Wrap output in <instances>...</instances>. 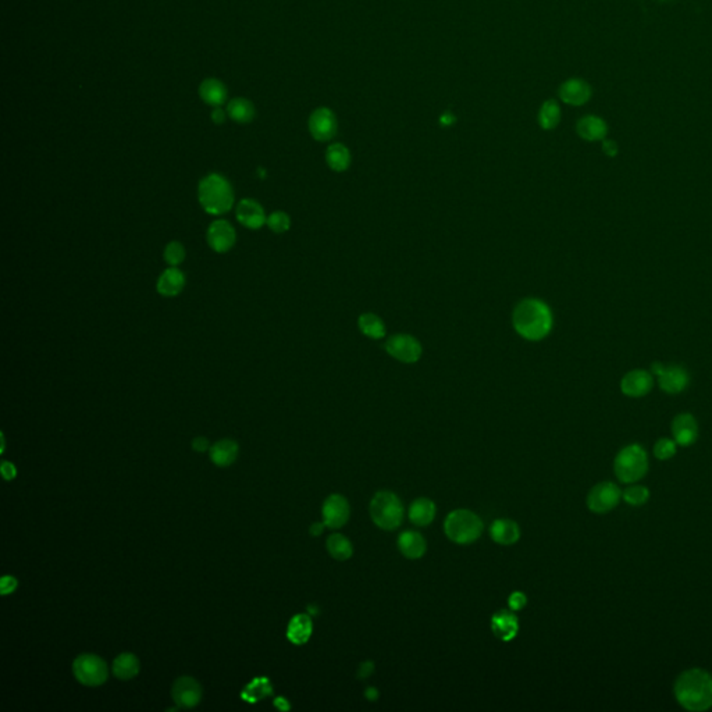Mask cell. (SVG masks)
<instances>
[{"instance_id":"cell-1","label":"cell","mask_w":712,"mask_h":712,"mask_svg":"<svg viewBox=\"0 0 712 712\" xmlns=\"http://www.w3.org/2000/svg\"><path fill=\"white\" fill-rule=\"evenodd\" d=\"M512 324L522 338L527 341H541L552 330V312L541 299L526 298L515 306Z\"/></svg>"},{"instance_id":"cell-2","label":"cell","mask_w":712,"mask_h":712,"mask_svg":"<svg viewBox=\"0 0 712 712\" xmlns=\"http://www.w3.org/2000/svg\"><path fill=\"white\" fill-rule=\"evenodd\" d=\"M676 702L688 711L703 712L712 707V675L704 669L692 668L682 672L675 682Z\"/></svg>"},{"instance_id":"cell-3","label":"cell","mask_w":712,"mask_h":712,"mask_svg":"<svg viewBox=\"0 0 712 712\" xmlns=\"http://www.w3.org/2000/svg\"><path fill=\"white\" fill-rule=\"evenodd\" d=\"M234 199V190L230 181L222 174L211 173L199 181L198 201L208 215H226L233 209Z\"/></svg>"},{"instance_id":"cell-4","label":"cell","mask_w":712,"mask_h":712,"mask_svg":"<svg viewBox=\"0 0 712 712\" xmlns=\"http://www.w3.org/2000/svg\"><path fill=\"white\" fill-rule=\"evenodd\" d=\"M369 509L372 520L383 530H395L405 516L401 499L391 491H379L372 498Z\"/></svg>"},{"instance_id":"cell-5","label":"cell","mask_w":712,"mask_h":712,"mask_svg":"<svg viewBox=\"0 0 712 712\" xmlns=\"http://www.w3.org/2000/svg\"><path fill=\"white\" fill-rule=\"evenodd\" d=\"M614 471L619 481L630 484L642 480L649 472V457L640 444L622 448L614 461Z\"/></svg>"},{"instance_id":"cell-6","label":"cell","mask_w":712,"mask_h":712,"mask_svg":"<svg viewBox=\"0 0 712 712\" xmlns=\"http://www.w3.org/2000/svg\"><path fill=\"white\" fill-rule=\"evenodd\" d=\"M444 531L455 544H471L481 536L483 522L472 510L457 509L447 516Z\"/></svg>"},{"instance_id":"cell-7","label":"cell","mask_w":712,"mask_h":712,"mask_svg":"<svg viewBox=\"0 0 712 712\" xmlns=\"http://www.w3.org/2000/svg\"><path fill=\"white\" fill-rule=\"evenodd\" d=\"M75 679L85 686H100L109 678L107 664L95 654L78 656L73 662Z\"/></svg>"},{"instance_id":"cell-8","label":"cell","mask_w":712,"mask_h":712,"mask_svg":"<svg viewBox=\"0 0 712 712\" xmlns=\"http://www.w3.org/2000/svg\"><path fill=\"white\" fill-rule=\"evenodd\" d=\"M386 352L401 363H416L423 354L422 344L411 334L391 335L384 344Z\"/></svg>"},{"instance_id":"cell-9","label":"cell","mask_w":712,"mask_h":712,"mask_svg":"<svg viewBox=\"0 0 712 712\" xmlns=\"http://www.w3.org/2000/svg\"><path fill=\"white\" fill-rule=\"evenodd\" d=\"M622 498L621 488L612 481H603L594 485L587 495V508L597 513L604 515L618 506Z\"/></svg>"},{"instance_id":"cell-10","label":"cell","mask_w":712,"mask_h":712,"mask_svg":"<svg viewBox=\"0 0 712 712\" xmlns=\"http://www.w3.org/2000/svg\"><path fill=\"white\" fill-rule=\"evenodd\" d=\"M651 373L658 377L660 388L671 395L683 393L690 381L688 372L676 365L665 366L662 363H654Z\"/></svg>"},{"instance_id":"cell-11","label":"cell","mask_w":712,"mask_h":712,"mask_svg":"<svg viewBox=\"0 0 712 712\" xmlns=\"http://www.w3.org/2000/svg\"><path fill=\"white\" fill-rule=\"evenodd\" d=\"M308 127L313 139L319 142L331 141L338 131L337 117L328 107H317L313 110L309 117Z\"/></svg>"},{"instance_id":"cell-12","label":"cell","mask_w":712,"mask_h":712,"mask_svg":"<svg viewBox=\"0 0 712 712\" xmlns=\"http://www.w3.org/2000/svg\"><path fill=\"white\" fill-rule=\"evenodd\" d=\"M206 239L212 250L218 253H227L236 245L237 233L230 222L218 219L208 227Z\"/></svg>"},{"instance_id":"cell-13","label":"cell","mask_w":712,"mask_h":712,"mask_svg":"<svg viewBox=\"0 0 712 712\" xmlns=\"http://www.w3.org/2000/svg\"><path fill=\"white\" fill-rule=\"evenodd\" d=\"M172 696L177 707L190 710L199 704L202 699V688L194 678L183 676L174 682Z\"/></svg>"},{"instance_id":"cell-14","label":"cell","mask_w":712,"mask_h":712,"mask_svg":"<svg viewBox=\"0 0 712 712\" xmlns=\"http://www.w3.org/2000/svg\"><path fill=\"white\" fill-rule=\"evenodd\" d=\"M654 387V374L643 369L628 372L621 380V391L629 398H642Z\"/></svg>"},{"instance_id":"cell-15","label":"cell","mask_w":712,"mask_h":712,"mask_svg":"<svg viewBox=\"0 0 712 712\" xmlns=\"http://www.w3.org/2000/svg\"><path fill=\"white\" fill-rule=\"evenodd\" d=\"M323 523L330 529L342 527L351 515V508L345 497L340 494L330 495L323 503Z\"/></svg>"},{"instance_id":"cell-16","label":"cell","mask_w":712,"mask_h":712,"mask_svg":"<svg viewBox=\"0 0 712 712\" xmlns=\"http://www.w3.org/2000/svg\"><path fill=\"white\" fill-rule=\"evenodd\" d=\"M238 223L249 230H260L267 220L264 209L255 199H242L236 208Z\"/></svg>"},{"instance_id":"cell-17","label":"cell","mask_w":712,"mask_h":712,"mask_svg":"<svg viewBox=\"0 0 712 712\" xmlns=\"http://www.w3.org/2000/svg\"><path fill=\"white\" fill-rule=\"evenodd\" d=\"M699 423L690 414H681L672 422L674 440L681 447H690L699 439Z\"/></svg>"},{"instance_id":"cell-18","label":"cell","mask_w":712,"mask_h":712,"mask_svg":"<svg viewBox=\"0 0 712 712\" xmlns=\"http://www.w3.org/2000/svg\"><path fill=\"white\" fill-rule=\"evenodd\" d=\"M559 99L570 106H583L591 98L590 85L580 78H569L559 86Z\"/></svg>"},{"instance_id":"cell-19","label":"cell","mask_w":712,"mask_h":712,"mask_svg":"<svg viewBox=\"0 0 712 712\" xmlns=\"http://www.w3.org/2000/svg\"><path fill=\"white\" fill-rule=\"evenodd\" d=\"M491 630L502 642H510L519 632V621L513 611L501 609L491 618Z\"/></svg>"},{"instance_id":"cell-20","label":"cell","mask_w":712,"mask_h":712,"mask_svg":"<svg viewBox=\"0 0 712 712\" xmlns=\"http://www.w3.org/2000/svg\"><path fill=\"white\" fill-rule=\"evenodd\" d=\"M185 287V275L179 267L163 270L156 282L158 292L165 298H174L183 292Z\"/></svg>"},{"instance_id":"cell-21","label":"cell","mask_w":712,"mask_h":712,"mask_svg":"<svg viewBox=\"0 0 712 712\" xmlns=\"http://www.w3.org/2000/svg\"><path fill=\"white\" fill-rule=\"evenodd\" d=\"M576 131L582 139L587 142H598L605 139L608 134V126L601 117L589 114L577 121Z\"/></svg>"},{"instance_id":"cell-22","label":"cell","mask_w":712,"mask_h":712,"mask_svg":"<svg viewBox=\"0 0 712 712\" xmlns=\"http://www.w3.org/2000/svg\"><path fill=\"white\" fill-rule=\"evenodd\" d=\"M397 545L401 554L408 559H419L426 554L427 544L423 536L418 531L408 530L400 534Z\"/></svg>"},{"instance_id":"cell-23","label":"cell","mask_w":712,"mask_h":712,"mask_svg":"<svg viewBox=\"0 0 712 712\" xmlns=\"http://www.w3.org/2000/svg\"><path fill=\"white\" fill-rule=\"evenodd\" d=\"M491 538L501 545H512L520 537V529L517 523L510 519H498L492 522L490 529Z\"/></svg>"},{"instance_id":"cell-24","label":"cell","mask_w":712,"mask_h":712,"mask_svg":"<svg viewBox=\"0 0 712 712\" xmlns=\"http://www.w3.org/2000/svg\"><path fill=\"white\" fill-rule=\"evenodd\" d=\"M312 632H313L312 619L308 615L301 614V615H295L289 621L288 628H287V637L291 643L301 646V644H305L310 639Z\"/></svg>"},{"instance_id":"cell-25","label":"cell","mask_w":712,"mask_h":712,"mask_svg":"<svg viewBox=\"0 0 712 712\" xmlns=\"http://www.w3.org/2000/svg\"><path fill=\"white\" fill-rule=\"evenodd\" d=\"M409 519L416 526H427L436 517V503L429 498H418L409 506Z\"/></svg>"},{"instance_id":"cell-26","label":"cell","mask_w":712,"mask_h":712,"mask_svg":"<svg viewBox=\"0 0 712 712\" xmlns=\"http://www.w3.org/2000/svg\"><path fill=\"white\" fill-rule=\"evenodd\" d=\"M199 95L206 105L219 107L220 105L225 103V100L227 98V89H226V85L223 82H220L219 79L208 78L201 84Z\"/></svg>"},{"instance_id":"cell-27","label":"cell","mask_w":712,"mask_h":712,"mask_svg":"<svg viewBox=\"0 0 712 712\" xmlns=\"http://www.w3.org/2000/svg\"><path fill=\"white\" fill-rule=\"evenodd\" d=\"M238 457V444L233 440L225 439L218 441L211 448V460L218 467L226 468L234 464Z\"/></svg>"},{"instance_id":"cell-28","label":"cell","mask_w":712,"mask_h":712,"mask_svg":"<svg viewBox=\"0 0 712 712\" xmlns=\"http://www.w3.org/2000/svg\"><path fill=\"white\" fill-rule=\"evenodd\" d=\"M351 159V152L344 144H331L326 151V163L333 172L342 173L348 170Z\"/></svg>"},{"instance_id":"cell-29","label":"cell","mask_w":712,"mask_h":712,"mask_svg":"<svg viewBox=\"0 0 712 712\" xmlns=\"http://www.w3.org/2000/svg\"><path fill=\"white\" fill-rule=\"evenodd\" d=\"M139 672V661L131 653L120 654L113 662V674L120 681H130Z\"/></svg>"},{"instance_id":"cell-30","label":"cell","mask_w":712,"mask_h":712,"mask_svg":"<svg viewBox=\"0 0 712 712\" xmlns=\"http://www.w3.org/2000/svg\"><path fill=\"white\" fill-rule=\"evenodd\" d=\"M359 331L372 340H381L386 335L384 321L374 313H363L358 317Z\"/></svg>"},{"instance_id":"cell-31","label":"cell","mask_w":712,"mask_h":712,"mask_svg":"<svg viewBox=\"0 0 712 712\" xmlns=\"http://www.w3.org/2000/svg\"><path fill=\"white\" fill-rule=\"evenodd\" d=\"M327 551L337 561H347L354 554L352 543L342 534H331L327 538Z\"/></svg>"},{"instance_id":"cell-32","label":"cell","mask_w":712,"mask_h":712,"mask_svg":"<svg viewBox=\"0 0 712 712\" xmlns=\"http://www.w3.org/2000/svg\"><path fill=\"white\" fill-rule=\"evenodd\" d=\"M561 121V107L559 105L550 99V100H545L540 110H538V124L543 130L545 131H550V130H554Z\"/></svg>"},{"instance_id":"cell-33","label":"cell","mask_w":712,"mask_h":712,"mask_svg":"<svg viewBox=\"0 0 712 712\" xmlns=\"http://www.w3.org/2000/svg\"><path fill=\"white\" fill-rule=\"evenodd\" d=\"M227 114L232 120L237 121L239 124H246L253 120L255 117V107L253 105L243 98H236L233 99L227 106Z\"/></svg>"},{"instance_id":"cell-34","label":"cell","mask_w":712,"mask_h":712,"mask_svg":"<svg viewBox=\"0 0 712 712\" xmlns=\"http://www.w3.org/2000/svg\"><path fill=\"white\" fill-rule=\"evenodd\" d=\"M623 501L630 506H642L650 499V490L644 485H630L622 492Z\"/></svg>"},{"instance_id":"cell-35","label":"cell","mask_w":712,"mask_h":712,"mask_svg":"<svg viewBox=\"0 0 712 712\" xmlns=\"http://www.w3.org/2000/svg\"><path fill=\"white\" fill-rule=\"evenodd\" d=\"M270 693H271V688H270L268 681L266 678H259V679H255L250 685H248L246 689H243L242 697L249 700L250 703H255L260 697H264Z\"/></svg>"},{"instance_id":"cell-36","label":"cell","mask_w":712,"mask_h":712,"mask_svg":"<svg viewBox=\"0 0 712 712\" xmlns=\"http://www.w3.org/2000/svg\"><path fill=\"white\" fill-rule=\"evenodd\" d=\"M185 256H187L185 248L179 241H172L170 243L166 245L163 250V259L172 267H179L185 260Z\"/></svg>"},{"instance_id":"cell-37","label":"cell","mask_w":712,"mask_h":712,"mask_svg":"<svg viewBox=\"0 0 712 712\" xmlns=\"http://www.w3.org/2000/svg\"><path fill=\"white\" fill-rule=\"evenodd\" d=\"M266 225L270 229V232H273L275 234H284L291 227V219L285 212L275 211L267 216Z\"/></svg>"},{"instance_id":"cell-38","label":"cell","mask_w":712,"mask_h":712,"mask_svg":"<svg viewBox=\"0 0 712 712\" xmlns=\"http://www.w3.org/2000/svg\"><path fill=\"white\" fill-rule=\"evenodd\" d=\"M678 444L675 440L671 439H661L654 446V457L660 461H668L676 455Z\"/></svg>"},{"instance_id":"cell-39","label":"cell","mask_w":712,"mask_h":712,"mask_svg":"<svg viewBox=\"0 0 712 712\" xmlns=\"http://www.w3.org/2000/svg\"><path fill=\"white\" fill-rule=\"evenodd\" d=\"M508 604H509V609L513 611V612H517L520 611L522 608L526 607L527 604V597L520 593V591H515L509 596V600H508Z\"/></svg>"},{"instance_id":"cell-40","label":"cell","mask_w":712,"mask_h":712,"mask_svg":"<svg viewBox=\"0 0 712 712\" xmlns=\"http://www.w3.org/2000/svg\"><path fill=\"white\" fill-rule=\"evenodd\" d=\"M15 587H17V580H15V577H13V576H4V577L1 579L0 589H1V594H3V596L8 594V593H13V591L15 590Z\"/></svg>"},{"instance_id":"cell-41","label":"cell","mask_w":712,"mask_h":712,"mask_svg":"<svg viewBox=\"0 0 712 712\" xmlns=\"http://www.w3.org/2000/svg\"><path fill=\"white\" fill-rule=\"evenodd\" d=\"M603 151H604V153H605L607 156H609V158H615V156L618 155V151H619V149H618V145H616V142H615V141H612V139H604V141H603Z\"/></svg>"},{"instance_id":"cell-42","label":"cell","mask_w":712,"mask_h":712,"mask_svg":"<svg viewBox=\"0 0 712 712\" xmlns=\"http://www.w3.org/2000/svg\"><path fill=\"white\" fill-rule=\"evenodd\" d=\"M373 671H374V664H373V662H370V661L363 662V664L359 667L358 676H359V678H362V679H365V678L370 676V675L373 674Z\"/></svg>"},{"instance_id":"cell-43","label":"cell","mask_w":712,"mask_h":712,"mask_svg":"<svg viewBox=\"0 0 712 712\" xmlns=\"http://www.w3.org/2000/svg\"><path fill=\"white\" fill-rule=\"evenodd\" d=\"M192 448L198 453H204L209 448V441L205 439V437H197L194 441H192Z\"/></svg>"},{"instance_id":"cell-44","label":"cell","mask_w":712,"mask_h":712,"mask_svg":"<svg viewBox=\"0 0 712 712\" xmlns=\"http://www.w3.org/2000/svg\"><path fill=\"white\" fill-rule=\"evenodd\" d=\"M1 474H3V477H4L6 480H13V478H14V476H15V468H14V465H13V464H10V462H3V464H1Z\"/></svg>"},{"instance_id":"cell-45","label":"cell","mask_w":712,"mask_h":712,"mask_svg":"<svg viewBox=\"0 0 712 712\" xmlns=\"http://www.w3.org/2000/svg\"><path fill=\"white\" fill-rule=\"evenodd\" d=\"M212 120L216 123V124H222L226 121V113L222 110V109H216L213 113H212Z\"/></svg>"},{"instance_id":"cell-46","label":"cell","mask_w":712,"mask_h":712,"mask_svg":"<svg viewBox=\"0 0 712 712\" xmlns=\"http://www.w3.org/2000/svg\"><path fill=\"white\" fill-rule=\"evenodd\" d=\"M454 121H455V117H454V114H453V113H444V114L440 117V123H441L443 126H451V124H454Z\"/></svg>"},{"instance_id":"cell-47","label":"cell","mask_w":712,"mask_h":712,"mask_svg":"<svg viewBox=\"0 0 712 712\" xmlns=\"http://www.w3.org/2000/svg\"><path fill=\"white\" fill-rule=\"evenodd\" d=\"M324 526H326L324 523H313L310 526V534L312 536H320L323 533V530H324Z\"/></svg>"},{"instance_id":"cell-48","label":"cell","mask_w":712,"mask_h":712,"mask_svg":"<svg viewBox=\"0 0 712 712\" xmlns=\"http://www.w3.org/2000/svg\"><path fill=\"white\" fill-rule=\"evenodd\" d=\"M365 696H366V699H369L370 702H376V700H377V697H379V693H377V690H376L374 688H369V689L366 690Z\"/></svg>"}]
</instances>
